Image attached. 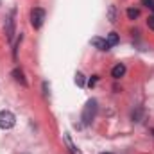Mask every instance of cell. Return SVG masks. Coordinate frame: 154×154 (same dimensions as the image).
Listing matches in <instances>:
<instances>
[{
    "instance_id": "obj_12",
    "label": "cell",
    "mask_w": 154,
    "mask_h": 154,
    "mask_svg": "<svg viewBox=\"0 0 154 154\" xmlns=\"http://www.w3.org/2000/svg\"><path fill=\"white\" fill-rule=\"evenodd\" d=\"M142 4H143V5H147L151 11H154V0H142Z\"/></svg>"
},
{
    "instance_id": "obj_1",
    "label": "cell",
    "mask_w": 154,
    "mask_h": 154,
    "mask_svg": "<svg viewBox=\"0 0 154 154\" xmlns=\"http://www.w3.org/2000/svg\"><path fill=\"white\" fill-rule=\"evenodd\" d=\"M97 109H99V106H97V100H88L86 102V106H84V109H82V122L88 125V124H91V120L95 118L97 115Z\"/></svg>"
},
{
    "instance_id": "obj_14",
    "label": "cell",
    "mask_w": 154,
    "mask_h": 154,
    "mask_svg": "<svg viewBox=\"0 0 154 154\" xmlns=\"http://www.w3.org/2000/svg\"><path fill=\"white\" fill-rule=\"evenodd\" d=\"M97 79H99V77H97V75H93L91 79H90V81H88V84H90V86H93V84L97 82Z\"/></svg>"
},
{
    "instance_id": "obj_7",
    "label": "cell",
    "mask_w": 154,
    "mask_h": 154,
    "mask_svg": "<svg viewBox=\"0 0 154 154\" xmlns=\"http://www.w3.org/2000/svg\"><path fill=\"white\" fill-rule=\"evenodd\" d=\"M13 77H14V81L16 82H20V84H23V86H27V81L23 79V74L16 68V70H13Z\"/></svg>"
},
{
    "instance_id": "obj_9",
    "label": "cell",
    "mask_w": 154,
    "mask_h": 154,
    "mask_svg": "<svg viewBox=\"0 0 154 154\" xmlns=\"http://www.w3.org/2000/svg\"><path fill=\"white\" fill-rule=\"evenodd\" d=\"M108 43H109L111 47H115L116 43H118V34H116V32H109V34H108Z\"/></svg>"
},
{
    "instance_id": "obj_6",
    "label": "cell",
    "mask_w": 154,
    "mask_h": 154,
    "mask_svg": "<svg viewBox=\"0 0 154 154\" xmlns=\"http://www.w3.org/2000/svg\"><path fill=\"white\" fill-rule=\"evenodd\" d=\"M124 74H125V66H124L122 63L115 65V66H113V70H111V75L115 77V79H120V77H124Z\"/></svg>"
},
{
    "instance_id": "obj_4",
    "label": "cell",
    "mask_w": 154,
    "mask_h": 154,
    "mask_svg": "<svg viewBox=\"0 0 154 154\" xmlns=\"http://www.w3.org/2000/svg\"><path fill=\"white\" fill-rule=\"evenodd\" d=\"M14 14H16V11L11 9L9 16L5 18V36L9 41H13V38H14Z\"/></svg>"
},
{
    "instance_id": "obj_8",
    "label": "cell",
    "mask_w": 154,
    "mask_h": 154,
    "mask_svg": "<svg viewBox=\"0 0 154 154\" xmlns=\"http://www.w3.org/2000/svg\"><path fill=\"white\" fill-rule=\"evenodd\" d=\"M127 16H129V20H134V18H138V16H140V9H134V7L127 9Z\"/></svg>"
},
{
    "instance_id": "obj_11",
    "label": "cell",
    "mask_w": 154,
    "mask_h": 154,
    "mask_svg": "<svg viewBox=\"0 0 154 154\" xmlns=\"http://www.w3.org/2000/svg\"><path fill=\"white\" fill-rule=\"evenodd\" d=\"M75 82L79 84V86H84V75H82V74H77L75 75Z\"/></svg>"
},
{
    "instance_id": "obj_2",
    "label": "cell",
    "mask_w": 154,
    "mask_h": 154,
    "mask_svg": "<svg viewBox=\"0 0 154 154\" xmlns=\"http://www.w3.org/2000/svg\"><path fill=\"white\" fill-rule=\"evenodd\" d=\"M14 124H16V116L11 111H7V109L0 111V129H11V127H14Z\"/></svg>"
},
{
    "instance_id": "obj_13",
    "label": "cell",
    "mask_w": 154,
    "mask_h": 154,
    "mask_svg": "<svg viewBox=\"0 0 154 154\" xmlns=\"http://www.w3.org/2000/svg\"><path fill=\"white\" fill-rule=\"evenodd\" d=\"M147 25H149V29H152L154 31V16H151V18L147 20Z\"/></svg>"
},
{
    "instance_id": "obj_10",
    "label": "cell",
    "mask_w": 154,
    "mask_h": 154,
    "mask_svg": "<svg viewBox=\"0 0 154 154\" xmlns=\"http://www.w3.org/2000/svg\"><path fill=\"white\" fill-rule=\"evenodd\" d=\"M108 18H109V22H115L116 14H115V5H109V13H108Z\"/></svg>"
},
{
    "instance_id": "obj_15",
    "label": "cell",
    "mask_w": 154,
    "mask_h": 154,
    "mask_svg": "<svg viewBox=\"0 0 154 154\" xmlns=\"http://www.w3.org/2000/svg\"><path fill=\"white\" fill-rule=\"evenodd\" d=\"M102 154H111V152H102Z\"/></svg>"
},
{
    "instance_id": "obj_5",
    "label": "cell",
    "mask_w": 154,
    "mask_h": 154,
    "mask_svg": "<svg viewBox=\"0 0 154 154\" xmlns=\"http://www.w3.org/2000/svg\"><path fill=\"white\" fill-rule=\"evenodd\" d=\"M91 45L95 48H99V50H109L111 48V45L108 43V39H104V38H91Z\"/></svg>"
},
{
    "instance_id": "obj_3",
    "label": "cell",
    "mask_w": 154,
    "mask_h": 154,
    "mask_svg": "<svg viewBox=\"0 0 154 154\" xmlns=\"http://www.w3.org/2000/svg\"><path fill=\"white\" fill-rule=\"evenodd\" d=\"M43 22H45V11L41 7H34L31 11V25L34 29H39L43 25Z\"/></svg>"
}]
</instances>
